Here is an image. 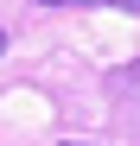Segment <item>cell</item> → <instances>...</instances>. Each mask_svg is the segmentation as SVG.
<instances>
[{"label":"cell","instance_id":"277c9868","mask_svg":"<svg viewBox=\"0 0 140 146\" xmlns=\"http://www.w3.org/2000/svg\"><path fill=\"white\" fill-rule=\"evenodd\" d=\"M0 51H7V32H0Z\"/></svg>","mask_w":140,"mask_h":146},{"label":"cell","instance_id":"3957f363","mask_svg":"<svg viewBox=\"0 0 140 146\" xmlns=\"http://www.w3.org/2000/svg\"><path fill=\"white\" fill-rule=\"evenodd\" d=\"M64 146H89V140H64Z\"/></svg>","mask_w":140,"mask_h":146},{"label":"cell","instance_id":"7a4b0ae2","mask_svg":"<svg viewBox=\"0 0 140 146\" xmlns=\"http://www.w3.org/2000/svg\"><path fill=\"white\" fill-rule=\"evenodd\" d=\"M121 83H127V89H134V95H140V57H134V64H127V70H121Z\"/></svg>","mask_w":140,"mask_h":146},{"label":"cell","instance_id":"6da1fadb","mask_svg":"<svg viewBox=\"0 0 140 146\" xmlns=\"http://www.w3.org/2000/svg\"><path fill=\"white\" fill-rule=\"evenodd\" d=\"M38 7H121V13H140V0H38Z\"/></svg>","mask_w":140,"mask_h":146}]
</instances>
